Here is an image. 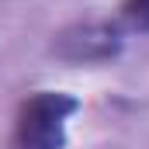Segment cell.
Here are the masks:
<instances>
[{
	"mask_svg": "<svg viewBox=\"0 0 149 149\" xmlns=\"http://www.w3.org/2000/svg\"><path fill=\"white\" fill-rule=\"evenodd\" d=\"M118 21H121L125 31H139V35H146V31H149V0H125Z\"/></svg>",
	"mask_w": 149,
	"mask_h": 149,
	"instance_id": "obj_3",
	"label": "cell"
},
{
	"mask_svg": "<svg viewBox=\"0 0 149 149\" xmlns=\"http://www.w3.org/2000/svg\"><path fill=\"white\" fill-rule=\"evenodd\" d=\"M125 45L121 21H76L52 38V52L66 63H108Z\"/></svg>",
	"mask_w": 149,
	"mask_h": 149,
	"instance_id": "obj_2",
	"label": "cell"
},
{
	"mask_svg": "<svg viewBox=\"0 0 149 149\" xmlns=\"http://www.w3.org/2000/svg\"><path fill=\"white\" fill-rule=\"evenodd\" d=\"M80 111V101L63 90H35L28 94L14 114L10 149H63L66 121Z\"/></svg>",
	"mask_w": 149,
	"mask_h": 149,
	"instance_id": "obj_1",
	"label": "cell"
}]
</instances>
